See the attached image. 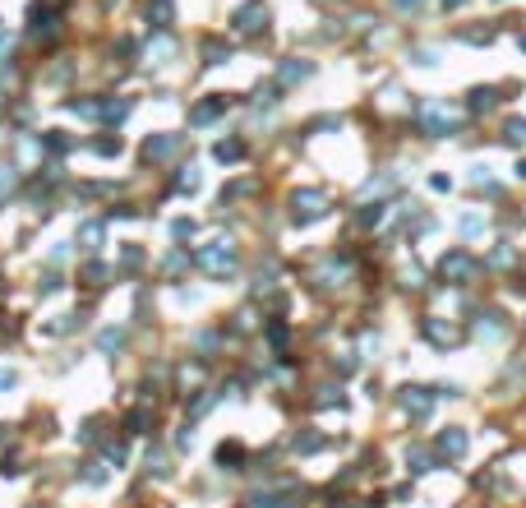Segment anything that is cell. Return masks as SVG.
<instances>
[{
	"mask_svg": "<svg viewBox=\"0 0 526 508\" xmlns=\"http://www.w3.org/2000/svg\"><path fill=\"white\" fill-rule=\"evenodd\" d=\"M323 213H328V194H323V189H296V194H291V222L309 227V222H318Z\"/></svg>",
	"mask_w": 526,
	"mask_h": 508,
	"instance_id": "cell-1",
	"label": "cell"
},
{
	"mask_svg": "<svg viewBox=\"0 0 526 508\" xmlns=\"http://www.w3.org/2000/svg\"><path fill=\"white\" fill-rule=\"evenodd\" d=\"M438 273H443V282H452V287H466V282L480 273V264H476L466 250H448L438 259Z\"/></svg>",
	"mask_w": 526,
	"mask_h": 508,
	"instance_id": "cell-2",
	"label": "cell"
},
{
	"mask_svg": "<svg viewBox=\"0 0 526 508\" xmlns=\"http://www.w3.org/2000/svg\"><path fill=\"white\" fill-rule=\"evenodd\" d=\"M198 268H203V273H213V277L231 273V268H236V245H231V241H217V245H208V250H198Z\"/></svg>",
	"mask_w": 526,
	"mask_h": 508,
	"instance_id": "cell-3",
	"label": "cell"
},
{
	"mask_svg": "<svg viewBox=\"0 0 526 508\" xmlns=\"http://www.w3.org/2000/svg\"><path fill=\"white\" fill-rule=\"evenodd\" d=\"M420 121H425V130L434 134V139H438V134H452V130H457V121H452V111L443 107V102H429V107L420 111Z\"/></svg>",
	"mask_w": 526,
	"mask_h": 508,
	"instance_id": "cell-4",
	"label": "cell"
},
{
	"mask_svg": "<svg viewBox=\"0 0 526 508\" xmlns=\"http://www.w3.org/2000/svg\"><path fill=\"white\" fill-rule=\"evenodd\" d=\"M434 398L438 393H429V388H420V384H406L402 388V411H411V416H429V407H434Z\"/></svg>",
	"mask_w": 526,
	"mask_h": 508,
	"instance_id": "cell-5",
	"label": "cell"
},
{
	"mask_svg": "<svg viewBox=\"0 0 526 508\" xmlns=\"http://www.w3.org/2000/svg\"><path fill=\"white\" fill-rule=\"evenodd\" d=\"M231 28H236V33H259V28H268V10H263L259 0H254V5H241L236 19H231Z\"/></svg>",
	"mask_w": 526,
	"mask_h": 508,
	"instance_id": "cell-6",
	"label": "cell"
},
{
	"mask_svg": "<svg viewBox=\"0 0 526 508\" xmlns=\"http://www.w3.org/2000/svg\"><path fill=\"white\" fill-rule=\"evenodd\" d=\"M420 328H425V337H429V342H434V347H457V342H461V328H457V323H443V319H425V323H420Z\"/></svg>",
	"mask_w": 526,
	"mask_h": 508,
	"instance_id": "cell-7",
	"label": "cell"
},
{
	"mask_svg": "<svg viewBox=\"0 0 526 508\" xmlns=\"http://www.w3.org/2000/svg\"><path fill=\"white\" fill-rule=\"evenodd\" d=\"M466 448H471V439H466V430H457V425H448V430L438 434V453L452 457V462H457V457H466Z\"/></svg>",
	"mask_w": 526,
	"mask_h": 508,
	"instance_id": "cell-8",
	"label": "cell"
},
{
	"mask_svg": "<svg viewBox=\"0 0 526 508\" xmlns=\"http://www.w3.org/2000/svg\"><path fill=\"white\" fill-rule=\"evenodd\" d=\"M175 148H180V134H148V144H143V157L148 162H162V157H171Z\"/></svg>",
	"mask_w": 526,
	"mask_h": 508,
	"instance_id": "cell-9",
	"label": "cell"
},
{
	"mask_svg": "<svg viewBox=\"0 0 526 508\" xmlns=\"http://www.w3.org/2000/svg\"><path fill=\"white\" fill-rule=\"evenodd\" d=\"M222 111H227V98H208V102H198V107L189 111V121H194V125H213Z\"/></svg>",
	"mask_w": 526,
	"mask_h": 508,
	"instance_id": "cell-10",
	"label": "cell"
},
{
	"mask_svg": "<svg viewBox=\"0 0 526 508\" xmlns=\"http://www.w3.org/2000/svg\"><path fill=\"white\" fill-rule=\"evenodd\" d=\"M213 157H217V162H241V157H245V144H241V139H222V144L213 148Z\"/></svg>",
	"mask_w": 526,
	"mask_h": 508,
	"instance_id": "cell-11",
	"label": "cell"
},
{
	"mask_svg": "<svg viewBox=\"0 0 526 508\" xmlns=\"http://www.w3.org/2000/svg\"><path fill=\"white\" fill-rule=\"evenodd\" d=\"M125 425H130V434H148V425H153V411H148V407H134Z\"/></svg>",
	"mask_w": 526,
	"mask_h": 508,
	"instance_id": "cell-12",
	"label": "cell"
},
{
	"mask_svg": "<svg viewBox=\"0 0 526 508\" xmlns=\"http://www.w3.org/2000/svg\"><path fill=\"white\" fill-rule=\"evenodd\" d=\"M175 51V42L171 37H157V42H148V60H153V65H166V55Z\"/></svg>",
	"mask_w": 526,
	"mask_h": 508,
	"instance_id": "cell-13",
	"label": "cell"
},
{
	"mask_svg": "<svg viewBox=\"0 0 526 508\" xmlns=\"http://www.w3.org/2000/svg\"><path fill=\"white\" fill-rule=\"evenodd\" d=\"M406 467H411V476H425L429 467H434V457H429L425 448H411V453H406Z\"/></svg>",
	"mask_w": 526,
	"mask_h": 508,
	"instance_id": "cell-14",
	"label": "cell"
},
{
	"mask_svg": "<svg viewBox=\"0 0 526 508\" xmlns=\"http://www.w3.org/2000/svg\"><path fill=\"white\" fill-rule=\"evenodd\" d=\"M203 55H208V65H222V60H231V46L217 42V37H208V42H203Z\"/></svg>",
	"mask_w": 526,
	"mask_h": 508,
	"instance_id": "cell-15",
	"label": "cell"
},
{
	"mask_svg": "<svg viewBox=\"0 0 526 508\" xmlns=\"http://www.w3.org/2000/svg\"><path fill=\"white\" fill-rule=\"evenodd\" d=\"M79 241H83V250H97L102 245V222H83V227H79Z\"/></svg>",
	"mask_w": 526,
	"mask_h": 508,
	"instance_id": "cell-16",
	"label": "cell"
},
{
	"mask_svg": "<svg viewBox=\"0 0 526 508\" xmlns=\"http://www.w3.org/2000/svg\"><path fill=\"white\" fill-rule=\"evenodd\" d=\"M494 107H499V93L494 88H476L471 93V111H494Z\"/></svg>",
	"mask_w": 526,
	"mask_h": 508,
	"instance_id": "cell-17",
	"label": "cell"
},
{
	"mask_svg": "<svg viewBox=\"0 0 526 508\" xmlns=\"http://www.w3.org/2000/svg\"><path fill=\"white\" fill-rule=\"evenodd\" d=\"M309 74H314V65H305V60H300V65H296V60L282 65V83H300V79H309Z\"/></svg>",
	"mask_w": 526,
	"mask_h": 508,
	"instance_id": "cell-18",
	"label": "cell"
},
{
	"mask_svg": "<svg viewBox=\"0 0 526 508\" xmlns=\"http://www.w3.org/2000/svg\"><path fill=\"white\" fill-rule=\"evenodd\" d=\"M504 139H508L513 148H526V121H508V125H504Z\"/></svg>",
	"mask_w": 526,
	"mask_h": 508,
	"instance_id": "cell-19",
	"label": "cell"
},
{
	"mask_svg": "<svg viewBox=\"0 0 526 508\" xmlns=\"http://www.w3.org/2000/svg\"><path fill=\"white\" fill-rule=\"evenodd\" d=\"M513 259H517V250H513V245H499V250H494L490 259H485V268H508Z\"/></svg>",
	"mask_w": 526,
	"mask_h": 508,
	"instance_id": "cell-20",
	"label": "cell"
},
{
	"mask_svg": "<svg viewBox=\"0 0 526 508\" xmlns=\"http://www.w3.org/2000/svg\"><path fill=\"white\" fill-rule=\"evenodd\" d=\"M97 347H102V352H121V347H125V333H121V328H107V333L97 337Z\"/></svg>",
	"mask_w": 526,
	"mask_h": 508,
	"instance_id": "cell-21",
	"label": "cell"
},
{
	"mask_svg": "<svg viewBox=\"0 0 526 508\" xmlns=\"http://www.w3.org/2000/svg\"><path fill=\"white\" fill-rule=\"evenodd\" d=\"M175 189H180V194L198 189V171H194V166H180V176H175Z\"/></svg>",
	"mask_w": 526,
	"mask_h": 508,
	"instance_id": "cell-22",
	"label": "cell"
},
{
	"mask_svg": "<svg viewBox=\"0 0 526 508\" xmlns=\"http://www.w3.org/2000/svg\"><path fill=\"white\" fill-rule=\"evenodd\" d=\"M323 448V434H296V453H318Z\"/></svg>",
	"mask_w": 526,
	"mask_h": 508,
	"instance_id": "cell-23",
	"label": "cell"
},
{
	"mask_svg": "<svg viewBox=\"0 0 526 508\" xmlns=\"http://www.w3.org/2000/svg\"><path fill=\"white\" fill-rule=\"evenodd\" d=\"M148 19H157V28H166V23H171V0H153Z\"/></svg>",
	"mask_w": 526,
	"mask_h": 508,
	"instance_id": "cell-24",
	"label": "cell"
},
{
	"mask_svg": "<svg viewBox=\"0 0 526 508\" xmlns=\"http://www.w3.org/2000/svg\"><path fill=\"white\" fill-rule=\"evenodd\" d=\"M102 116H107V121H125V116H130V102H102Z\"/></svg>",
	"mask_w": 526,
	"mask_h": 508,
	"instance_id": "cell-25",
	"label": "cell"
},
{
	"mask_svg": "<svg viewBox=\"0 0 526 508\" xmlns=\"http://www.w3.org/2000/svg\"><path fill=\"white\" fill-rule=\"evenodd\" d=\"M461 232H466V236H480V232H485V218H480V213H461Z\"/></svg>",
	"mask_w": 526,
	"mask_h": 508,
	"instance_id": "cell-26",
	"label": "cell"
},
{
	"mask_svg": "<svg viewBox=\"0 0 526 508\" xmlns=\"http://www.w3.org/2000/svg\"><path fill=\"white\" fill-rule=\"evenodd\" d=\"M241 457H245L241 443H222V448H217V462H222V467H227V462H241Z\"/></svg>",
	"mask_w": 526,
	"mask_h": 508,
	"instance_id": "cell-27",
	"label": "cell"
},
{
	"mask_svg": "<svg viewBox=\"0 0 526 508\" xmlns=\"http://www.w3.org/2000/svg\"><path fill=\"white\" fill-rule=\"evenodd\" d=\"M384 203H374V208H360V227H379V222H384Z\"/></svg>",
	"mask_w": 526,
	"mask_h": 508,
	"instance_id": "cell-28",
	"label": "cell"
},
{
	"mask_svg": "<svg viewBox=\"0 0 526 508\" xmlns=\"http://www.w3.org/2000/svg\"><path fill=\"white\" fill-rule=\"evenodd\" d=\"M102 277H107V268H102V264H88V268H83V282H88V287H102Z\"/></svg>",
	"mask_w": 526,
	"mask_h": 508,
	"instance_id": "cell-29",
	"label": "cell"
},
{
	"mask_svg": "<svg viewBox=\"0 0 526 508\" xmlns=\"http://www.w3.org/2000/svg\"><path fill=\"white\" fill-rule=\"evenodd\" d=\"M42 144H46V148H51V153H65V148H69V144H65V139H60V130L42 134Z\"/></svg>",
	"mask_w": 526,
	"mask_h": 508,
	"instance_id": "cell-30",
	"label": "cell"
},
{
	"mask_svg": "<svg viewBox=\"0 0 526 508\" xmlns=\"http://www.w3.org/2000/svg\"><path fill=\"white\" fill-rule=\"evenodd\" d=\"M171 236H175V241H189V236H194V222H185V218H180V222L171 227Z\"/></svg>",
	"mask_w": 526,
	"mask_h": 508,
	"instance_id": "cell-31",
	"label": "cell"
},
{
	"mask_svg": "<svg viewBox=\"0 0 526 508\" xmlns=\"http://www.w3.org/2000/svg\"><path fill=\"white\" fill-rule=\"evenodd\" d=\"M14 180H19V176H14V166H0V194H10Z\"/></svg>",
	"mask_w": 526,
	"mask_h": 508,
	"instance_id": "cell-32",
	"label": "cell"
},
{
	"mask_svg": "<svg viewBox=\"0 0 526 508\" xmlns=\"http://www.w3.org/2000/svg\"><path fill=\"white\" fill-rule=\"evenodd\" d=\"M88 486H102V481H107V472H102V462H88Z\"/></svg>",
	"mask_w": 526,
	"mask_h": 508,
	"instance_id": "cell-33",
	"label": "cell"
},
{
	"mask_svg": "<svg viewBox=\"0 0 526 508\" xmlns=\"http://www.w3.org/2000/svg\"><path fill=\"white\" fill-rule=\"evenodd\" d=\"M93 148H97L102 157H111V153H121V139H97V144H93Z\"/></svg>",
	"mask_w": 526,
	"mask_h": 508,
	"instance_id": "cell-34",
	"label": "cell"
},
{
	"mask_svg": "<svg viewBox=\"0 0 526 508\" xmlns=\"http://www.w3.org/2000/svg\"><path fill=\"white\" fill-rule=\"evenodd\" d=\"M268 337H273L277 347H286V323H273V328H268Z\"/></svg>",
	"mask_w": 526,
	"mask_h": 508,
	"instance_id": "cell-35",
	"label": "cell"
},
{
	"mask_svg": "<svg viewBox=\"0 0 526 508\" xmlns=\"http://www.w3.org/2000/svg\"><path fill=\"white\" fill-rule=\"evenodd\" d=\"M19 384V375H14V370H0V393H5V388H14Z\"/></svg>",
	"mask_w": 526,
	"mask_h": 508,
	"instance_id": "cell-36",
	"label": "cell"
},
{
	"mask_svg": "<svg viewBox=\"0 0 526 508\" xmlns=\"http://www.w3.org/2000/svg\"><path fill=\"white\" fill-rule=\"evenodd\" d=\"M397 10H420V0H397Z\"/></svg>",
	"mask_w": 526,
	"mask_h": 508,
	"instance_id": "cell-37",
	"label": "cell"
},
{
	"mask_svg": "<svg viewBox=\"0 0 526 508\" xmlns=\"http://www.w3.org/2000/svg\"><path fill=\"white\" fill-rule=\"evenodd\" d=\"M443 5H448V10H457V5H466V0H443Z\"/></svg>",
	"mask_w": 526,
	"mask_h": 508,
	"instance_id": "cell-38",
	"label": "cell"
},
{
	"mask_svg": "<svg viewBox=\"0 0 526 508\" xmlns=\"http://www.w3.org/2000/svg\"><path fill=\"white\" fill-rule=\"evenodd\" d=\"M5 46H10V33H0V51H5Z\"/></svg>",
	"mask_w": 526,
	"mask_h": 508,
	"instance_id": "cell-39",
	"label": "cell"
},
{
	"mask_svg": "<svg viewBox=\"0 0 526 508\" xmlns=\"http://www.w3.org/2000/svg\"><path fill=\"white\" fill-rule=\"evenodd\" d=\"M517 176H522V180H526V162H522V166H517Z\"/></svg>",
	"mask_w": 526,
	"mask_h": 508,
	"instance_id": "cell-40",
	"label": "cell"
},
{
	"mask_svg": "<svg viewBox=\"0 0 526 508\" xmlns=\"http://www.w3.org/2000/svg\"><path fill=\"white\" fill-rule=\"evenodd\" d=\"M522 51H526V33H522Z\"/></svg>",
	"mask_w": 526,
	"mask_h": 508,
	"instance_id": "cell-41",
	"label": "cell"
},
{
	"mask_svg": "<svg viewBox=\"0 0 526 508\" xmlns=\"http://www.w3.org/2000/svg\"><path fill=\"white\" fill-rule=\"evenodd\" d=\"M318 5H323V0H318Z\"/></svg>",
	"mask_w": 526,
	"mask_h": 508,
	"instance_id": "cell-42",
	"label": "cell"
}]
</instances>
